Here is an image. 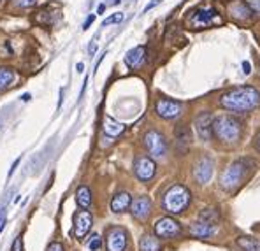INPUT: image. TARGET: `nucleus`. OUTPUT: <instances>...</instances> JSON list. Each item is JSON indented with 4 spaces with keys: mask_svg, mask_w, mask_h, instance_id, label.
Masks as SVG:
<instances>
[{
    "mask_svg": "<svg viewBox=\"0 0 260 251\" xmlns=\"http://www.w3.org/2000/svg\"><path fill=\"white\" fill-rule=\"evenodd\" d=\"M220 105L232 113H250L260 105V91L255 86H238L221 95Z\"/></svg>",
    "mask_w": 260,
    "mask_h": 251,
    "instance_id": "1",
    "label": "nucleus"
},
{
    "mask_svg": "<svg viewBox=\"0 0 260 251\" xmlns=\"http://www.w3.org/2000/svg\"><path fill=\"white\" fill-rule=\"evenodd\" d=\"M255 169V162L251 158H239L236 162H232L227 169L223 170L220 177V185L225 192H236L244 180H248L251 172Z\"/></svg>",
    "mask_w": 260,
    "mask_h": 251,
    "instance_id": "2",
    "label": "nucleus"
},
{
    "mask_svg": "<svg viewBox=\"0 0 260 251\" xmlns=\"http://www.w3.org/2000/svg\"><path fill=\"white\" fill-rule=\"evenodd\" d=\"M243 134V123L232 114H221L213 120V135L220 142L232 144L238 142Z\"/></svg>",
    "mask_w": 260,
    "mask_h": 251,
    "instance_id": "3",
    "label": "nucleus"
},
{
    "mask_svg": "<svg viewBox=\"0 0 260 251\" xmlns=\"http://www.w3.org/2000/svg\"><path fill=\"white\" fill-rule=\"evenodd\" d=\"M192 202V193L186 186L183 185H173L166 190L162 197V205L171 214H181L188 209Z\"/></svg>",
    "mask_w": 260,
    "mask_h": 251,
    "instance_id": "4",
    "label": "nucleus"
},
{
    "mask_svg": "<svg viewBox=\"0 0 260 251\" xmlns=\"http://www.w3.org/2000/svg\"><path fill=\"white\" fill-rule=\"evenodd\" d=\"M223 20H221L220 13L211 6H201L197 9H193L192 13H188V18H186V25L192 30H202V28H211V26L221 25Z\"/></svg>",
    "mask_w": 260,
    "mask_h": 251,
    "instance_id": "5",
    "label": "nucleus"
},
{
    "mask_svg": "<svg viewBox=\"0 0 260 251\" xmlns=\"http://www.w3.org/2000/svg\"><path fill=\"white\" fill-rule=\"evenodd\" d=\"M153 232L158 239H166V241H173V239L179 237L183 234V227L178 220L173 216H164L153 227Z\"/></svg>",
    "mask_w": 260,
    "mask_h": 251,
    "instance_id": "6",
    "label": "nucleus"
},
{
    "mask_svg": "<svg viewBox=\"0 0 260 251\" xmlns=\"http://www.w3.org/2000/svg\"><path fill=\"white\" fill-rule=\"evenodd\" d=\"M144 148L155 158H162L167 153V139L158 130H148L144 134Z\"/></svg>",
    "mask_w": 260,
    "mask_h": 251,
    "instance_id": "7",
    "label": "nucleus"
},
{
    "mask_svg": "<svg viewBox=\"0 0 260 251\" xmlns=\"http://www.w3.org/2000/svg\"><path fill=\"white\" fill-rule=\"evenodd\" d=\"M128 244V234L125 228L113 227L106 234V249L108 251H125Z\"/></svg>",
    "mask_w": 260,
    "mask_h": 251,
    "instance_id": "8",
    "label": "nucleus"
},
{
    "mask_svg": "<svg viewBox=\"0 0 260 251\" xmlns=\"http://www.w3.org/2000/svg\"><path fill=\"white\" fill-rule=\"evenodd\" d=\"M134 174L141 181H151L156 174V163L150 157H137L134 162Z\"/></svg>",
    "mask_w": 260,
    "mask_h": 251,
    "instance_id": "9",
    "label": "nucleus"
},
{
    "mask_svg": "<svg viewBox=\"0 0 260 251\" xmlns=\"http://www.w3.org/2000/svg\"><path fill=\"white\" fill-rule=\"evenodd\" d=\"M183 111V105L171 98H158L155 104V113L164 120H174Z\"/></svg>",
    "mask_w": 260,
    "mask_h": 251,
    "instance_id": "10",
    "label": "nucleus"
},
{
    "mask_svg": "<svg viewBox=\"0 0 260 251\" xmlns=\"http://www.w3.org/2000/svg\"><path fill=\"white\" fill-rule=\"evenodd\" d=\"M91 225H93V216L86 209L78 211L74 214V230H72V234H74L76 239H83L90 232Z\"/></svg>",
    "mask_w": 260,
    "mask_h": 251,
    "instance_id": "11",
    "label": "nucleus"
},
{
    "mask_svg": "<svg viewBox=\"0 0 260 251\" xmlns=\"http://www.w3.org/2000/svg\"><path fill=\"white\" fill-rule=\"evenodd\" d=\"M195 132H197L199 139L209 140L213 137V118L208 111H202L195 118Z\"/></svg>",
    "mask_w": 260,
    "mask_h": 251,
    "instance_id": "12",
    "label": "nucleus"
},
{
    "mask_svg": "<svg viewBox=\"0 0 260 251\" xmlns=\"http://www.w3.org/2000/svg\"><path fill=\"white\" fill-rule=\"evenodd\" d=\"M213 169H215V165H213L211 160H209L208 157H202L197 163H195V167H193L195 181H197L199 185H206V183L211 180Z\"/></svg>",
    "mask_w": 260,
    "mask_h": 251,
    "instance_id": "13",
    "label": "nucleus"
},
{
    "mask_svg": "<svg viewBox=\"0 0 260 251\" xmlns=\"http://www.w3.org/2000/svg\"><path fill=\"white\" fill-rule=\"evenodd\" d=\"M229 14L234 18L236 21L243 23V21H250L253 18V9L250 7V4L241 2V0H236V2L229 4Z\"/></svg>",
    "mask_w": 260,
    "mask_h": 251,
    "instance_id": "14",
    "label": "nucleus"
},
{
    "mask_svg": "<svg viewBox=\"0 0 260 251\" xmlns=\"http://www.w3.org/2000/svg\"><path fill=\"white\" fill-rule=\"evenodd\" d=\"M130 212L136 220H146L151 212V199L146 195L137 197L136 200H132V205H130Z\"/></svg>",
    "mask_w": 260,
    "mask_h": 251,
    "instance_id": "15",
    "label": "nucleus"
},
{
    "mask_svg": "<svg viewBox=\"0 0 260 251\" xmlns=\"http://www.w3.org/2000/svg\"><path fill=\"white\" fill-rule=\"evenodd\" d=\"M144 60H146V48H144V46H136V48L130 49V51L127 53V56H125V63H127V67L134 68V70L143 65Z\"/></svg>",
    "mask_w": 260,
    "mask_h": 251,
    "instance_id": "16",
    "label": "nucleus"
},
{
    "mask_svg": "<svg viewBox=\"0 0 260 251\" xmlns=\"http://www.w3.org/2000/svg\"><path fill=\"white\" fill-rule=\"evenodd\" d=\"M132 205V197L128 192H118L116 195L111 199V211L113 212H125Z\"/></svg>",
    "mask_w": 260,
    "mask_h": 251,
    "instance_id": "17",
    "label": "nucleus"
},
{
    "mask_svg": "<svg viewBox=\"0 0 260 251\" xmlns=\"http://www.w3.org/2000/svg\"><path fill=\"white\" fill-rule=\"evenodd\" d=\"M216 232V225H211V223H204V222H195L192 227H190V235L197 239H208L211 235H215Z\"/></svg>",
    "mask_w": 260,
    "mask_h": 251,
    "instance_id": "18",
    "label": "nucleus"
},
{
    "mask_svg": "<svg viewBox=\"0 0 260 251\" xmlns=\"http://www.w3.org/2000/svg\"><path fill=\"white\" fill-rule=\"evenodd\" d=\"M102 130H104L106 135L109 137H118L120 134H123L125 125L120 123V121L113 120L111 116H104V123H102Z\"/></svg>",
    "mask_w": 260,
    "mask_h": 251,
    "instance_id": "19",
    "label": "nucleus"
},
{
    "mask_svg": "<svg viewBox=\"0 0 260 251\" xmlns=\"http://www.w3.org/2000/svg\"><path fill=\"white\" fill-rule=\"evenodd\" d=\"M16 79H18V76L13 68L0 67V91H6L7 88H11V86L16 83Z\"/></svg>",
    "mask_w": 260,
    "mask_h": 251,
    "instance_id": "20",
    "label": "nucleus"
},
{
    "mask_svg": "<svg viewBox=\"0 0 260 251\" xmlns=\"http://www.w3.org/2000/svg\"><path fill=\"white\" fill-rule=\"evenodd\" d=\"M236 244L239 246L243 251H260V241L250 235H241L236 239Z\"/></svg>",
    "mask_w": 260,
    "mask_h": 251,
    "instance_id": "21",
    "label": "nucleus"
},
{
    "mask_svg": "<svg viewBox=\"0 0 260 251\" xmlns=\"http://www.w3.org/2000/svg\"><path fill=\"white\" fill-rule=\"evenodd\" d=\"M76 202L81 209H88L91 205V192L88 186H79L78 190H76Z\"/></svg>",
    "mask_w": 260,
    "mask_h": 251,
    "instance_id": "22",
    "label": "nucleus"
},
{
    "mask_svg": "<svg viewBox=\"0 0 260 251\" xmlns=\"http://www.w3.org/2000/svg\"><path fill=\"white\" fill-rule=\"evenodd\" d=\"M174 137L183 150H186V148L190 146V142H192V134H190V130L186 128V125H179L174 130Z\"/></svg>",
    "mask_w": 260,
    "mask_h": 251,
    "instance_id": "23",
    "label": "nucleus"
},
{
    "mask_svg": "<svg viewBox=\"0 0 260 251\" xmlns=\"http://www.w3.org/2000/svg\"><path fill=\"white\" fill-rule=\"evenodd\" d=\"M160 241L156 235H143L139 241V251H160Z\"/></svg>",
    "mask_w": 260,
    "mask_h": 251,
    "instance_id": "24",
    "label": "nucleus"
},
{
    "mask_svg": "<svg viewBox=\"0 0 260 251\" xmlns=\"http://www.w3.org/2000/svg\"><path fill=\"white\" fill-rule=\"evenodd\" d=\"M199 222H204V223H211V225H216V223L220 222V209H216V207L202 209L201 214H199Z\"/></svg>",
    "mask_w": 260,
    "mask_h": 251,
    "instance_id": "25",
    "label": "nucleus"
},
{
    "mask_svg": "<svg viewBox=\"0 0 260 251\" xmlns=\"http://www.w3.org/2000/svg\"><path fill=\"white\" fill-rule=\"evenodd\" d=\"M86 246H88V249H91V251H99V249L102 248V239H101V235L93 234L90 239H88Z\"/></svg>",
    "mask_w": 260,
    "mask_h": 251,
    "instance_id": "26",
    "label": "nucleus"
},
{
    "mask_svg": "<svg viewBox=\"0 0 260 251\" xmlns=\"http://www.w3.org/2000/svg\"><path fill=\"white\" fill-rule=\"evenodd\" d=\"M121 20H123V14H121V13H116V14H113V16H109L108 20L102 21V26L113 25V23H120Z\"/></svg>",
    "mask_w": 260,
    "mask_h": 251,
    "instance_id": "27",
    "label": "nucleus"
},
{
    "mask_svg": "<svg viewBox=\"0 0 260 251\" xmlns=\"http://www.w3.org/2000/svg\"><path fill=\"white\" fill-rule=\"evenodd\" d=\"M39 0H14L18 7H34Z\"/></svg>",
    "mask_w": 260,
    "mask_h": 251,
    "instance_id": "28",
    "label": "nucleus"
},
{
    "mask_svg": "<svg viewBox=\"0 0 260 251\" xmlns=\"http://www.w3.org/2000/svg\"><path fill=\"white\" fill-rule=\"evenodd\" d=\"M46 251H65V248H63V244H60V242H51Z\"/></svg>",
    "mask_w": 260,
    "mask_h": 251,
    "instance_id": "29",
    "label": "nucleus"
},
{
    "mask_svg": "<svg viewBox=\"0 0 260 251\" xmlns=\"http://www.w3.org/2000/svg\"><path fill=\"white\" fill-rule=\"evenodd\" d=\"M13 251H23V239H21V235H20V237H16V241H14Z\"/></svg>",
    "mask_w": 260,
    "mask_h": 251,
    "instance_id": "30",
    "label": "nucleus"
},
{
    "mask_svg": "<svg viewBox=\"0 0 260 251\" xmlns=\"http://www.w3.org/2000/svg\"><path fill=\"white\" fill-rule=\"evenodd\" d=\"M4 225H6V207L0 209V232H2Z\"/></svg>",
    "mask_w": 260,
    "mask_h": 251,
    "instance_id": "31",
    "label": "nucleus"
},
{
    "mask_svg": "<svg viewBox=\"0 0 260 251\" xmlns=\"http://www.w3.org/2000/svg\"><path fill=\"white\" fill-rule=\"evenodd\" d=\"M95 51H97V37H95L93 41H91V44H90V48H88V53H90L91 56L95 55Z\"/></svg>",
    "mask_w": 260,
    "mask_h": 251,
    "instance_id": "32",
    "label": "nucleus"
},
{
    "mask_svg": "<svg viewBox=\"0 0 260 251\" xmlns=\"http://www.w3.org/2000/svg\"><path fill=\"white\" fill-rule=\"evenodd\" d=\"M93 21H95V14H90V16H88V20L85 21V25H83V30H88V28H90V25H91Z\"/></svg>",
    "mask_w": 260,
    "mask_h": 251,
    "instance_id": "33",
    "label": "nucleus"
},
{
    "mask_svg": "<svg viewBox=\"0 0 260 251\" xmlns=\"http://www.w3.org/2000/svg\"><path fill=\"white\" fill-rule=\"evenodd\" d=\"M160 2H162V0H153V2H150V4H148L146 7H144V13H148V11H150V9H153V7H156V6H158Z\"/></svg>",
    "mask_w": 260,
    "mask_h": 251,
    "instance_id": "34",
    "label": "nucleus"
},
{
    "mask_svg": "<svg viewBox=\"0 0 260 251\" xmlns=\"http://www.w3.org/2000/svg\"><path fill=\"white\" fill-rule=\"evenodd\" d=\"M243 72L244 74H250L251 72V63L250 62H243Z\"/></svg>",
    "mask_w": 260,
    "mask_h": 251,
    "instance_id": "35",
    "label": "nucleus"
},
{
    "mask_svg": "<svg viewBox=\"0 0 260 251\" xmlns=\"http://www.w3.org/2000/svg\"><path fill=\"white\" fill-rule=\"evenodd\" d=\"M250 7L253 9V13L255 11H260V2L258 0H253V2H250Z\"/></svg>",
    "mask_w": 260,
    "mask_h": 251,
    "instance_id": "36",
    "label": "nucleus"
},
{
    "mask_svg": "<svg viewBox=\"0 0 260 251\" xmlns=\"http://www.w3.org/2000/svg\"><path fill=\"white\" fill-rule=\"evenodd\" d=\"M18 163H20V158H18V160H16V162H14V163H13V167H11V170H9V176H11V174H13V172H14V169H16V167H18Z\"/></svg>",
    "mask_w": 260,
    "mask_h": 251,
    "instance_id": "37",
    "label": "nucleus"
},
{
    "mask_svg": "<svg viewBox=\"0 0 260 251\" xmlns=\"http://www.w3.org/2000/svg\"><path fill=\"white\" fill-rule=\"evenodd\" d=\"M104 11H106V6H104V4H101V6H99V9H97V13H99V14H102Z\"/></svg>",
    "mask_w": 260,
    "mask_h": 251,
    "instance_id": "38",
    "label": "nucleus"
},
{
    "mask_svg": "<svg viewBox=\"0 0 260 251\" xmlns=\"http://www.w3.org/2000/svg\"><path fill=\"white\" fill-rule=\"evenodd\" d=\"M255 146H257V150L260 151V134L257 135V139H255Z\"/></svg>",
    "mask_w": 260,
    "mask_h": 251,
    "instance_id": "39",
    "label": "nucleus"
},
{
    "mask_svg": "<svg viewBox=\"0 0 260 251\" xmlns=\"http://www.w3.org/2000/svg\"><path fill=\"white\" fill-rule=\"evenodd\" d=\"M62 100H63V90H60V100H58V109L62 105Z\"/></svg>",
    "mask_w": 260,
    "mask_h": 251,
    "instance_id": "40",
    "label": "nucleus"
},
{
    "mask_svg": "<svg viewBox=\"0 0 260 251\" xmlns=\"http://www.w3.org/2000/svg\"><path fill=\"white\" fill-rule=\"evenodd\" d=\"M21 100H23V102H28V100H30V95H28V93H25V95L21 97Z\"/></svg>",
    "mask_w": 260,
    "mask_h": 251,
    "instance_id": "41",
    "label": "nucleus"
},
{
    "mask_svg": "<svg viewBox=\"0 0 260 251\" xmlns=\"http://www.w3.org/2000/svg\"><path fill=\"white\" fill-rule=\"evenodd\" d=\"M76 68H78V72H83V68H85V65H83V63H78V65H76Z\"/></svg>",
    "mask_w": 260,
    "mask_h": 251,
    "instance_id": "42",
    "label": "nucleus"
},
{
    "mask_svg": "<svg viewBox=\"0 0 260 251\" xmlns=\"http://www.w3.org/2000/svg\"><path fill=\"white\" fill-rule=\"evenodd\" d=\"M111 2H113V4H120L121 0H111Z\"/></svg>",
    "mask_w": 260,
    "mask_h": 251,
    "instance_id": "43",
    "label": "nucleus"
}]
</instances>
